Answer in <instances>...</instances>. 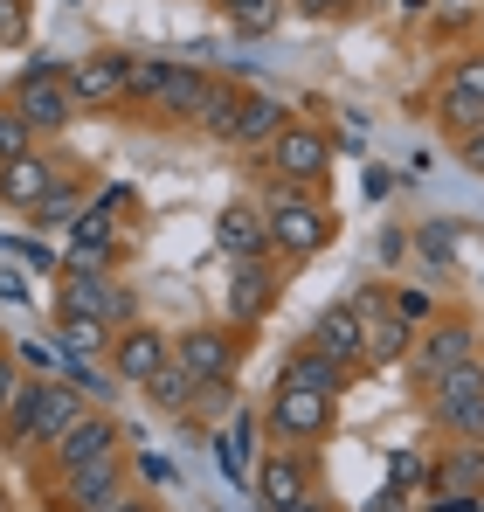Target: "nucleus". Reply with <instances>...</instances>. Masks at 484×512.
I'll return each instance as SVG.
<instances>
[{"instance_id": "1", "label": "nucleus", "mask_w": 484, "mask_h": 512, "mask_svg": "<svg viewBox=\"0 0 484 512\" xmlns=\"http://www.w3.org/2000/svg\"><path fill=\"white\" fill-rule=\"evenodd\" d=\"M83 409L90 402H83V388H70V381H21L7 395V409H0V436H7V450H49L56 436L77 429Z\"/></svg>"}, {"instance_id": "2", "label": "nucleus", "mask_w": 484, "mask_h": 512, "mask_svg": "<svg viewBox=\"0 0 484 512\" xmlns=\"http://www.w3.org/2000/svg\"><path fill=\"white\" fill-rule=\"evenodd\" d=\"M263 222H270V250L277 256H319L332 243V208L319 201V187H291V180H270L263 187Z\"/></svg>"}, {"instance_id": "3", "label": "nucleus", "mask_w": 484, "mask_h": 512, "mask_svg": "<svg viewBox=\"0 0 484 512\" xmlns=\"http://www.w3.org/2000/svg\"><path fill=\"white\" fill-rule=\"evenodd\" d=\"M7 104H14V118H21L28 132H63V125L77 118V90H70V63H56V56H28V70L14 77V90H7Z\"/></svg>"}, {"instance_id": "4", "label": "nucleus", "mask_w": 484, "mask_h": 512, "mask_svg": "<svg viewBox=\"0 0 484 512\" xmlns=\"http://www.w3.org/2000/svg\"><path fill=\"white\" fill-rule=\"evenodd\" d=\"M422 402H429V416L450 429L457 443H484V360H464V367L436 374L422 388Z\"/></svg>"}, {"instance_id": "5", "label": "nucleus", "mask_w": 484, "mask_h": 512, "mask_svg": "<svg viewBox=\"0 0 484 512\" xmlns=\"http://www.w3.org/2000/svg\"><path fill=\"white\" fill-rule=\"evenodd\" d=\"M464 360H478V333L464 326V319H422V333L408 340V374L429 388L436 374H450V367H464Z\"/></svg>"}, {"instance_id": "6", "label": "nucleus", "mask_w": 484, "mask_h": 512, "mask_svg": "<svg viewBox=\"0 0 484 512\" xmlns=\"http://www.w3.org/2000/svg\"><path fill=\"white\" fill-rule=\"evenodd\" d=\"M249 492H256V506H263V512H291L298 499H312V492H319V478H312V464L298 457V443H284V450L256 457Z\"/></svg>"}, {"instance_id": "7", "label": "nucleus", "mask_w": 484, "mask_h": 512, "mask_svg": "<svg viewBox=\"0 0 484 512\" xmlns=\"http://www.w3.org/2000/svg\"><path fill=\"white\" fill-rule=\"evenodd\" d=\"M270 429H277V443H319L325 429H332V395L298 388V381H277L270 388Z\"/></svg>"}, {"instance_id": "8", "label": "nucleus", "mask_w": 484, "mask_h": 512, "mask_svg": "<svg viewBox=\"0 0 484 512\" xmlns=\"http://www.w3.org/2000/svg\"><path fill=\"white\" fill-rule=\"evenodd\" d=\"M263 153H270V173L291 180V187H319L325 173H332V139L312 132V125H284Z\"/></svg>"}, {"instance_id": "9", "label": "nucleus", "mask_w": 484, "mask_h": 512, "mask_svg": "<svg viewBox=\"0 0 484 512\" xmlns=\"http://www.w3.org/2000/svg\"><path fill=\"white\" fill-rule=\"evenodd\" d=\"M70 90H77V111H118L132 97V56H118V49L77 56L70 63Z\"/></svg>"}, {"instance_id": "10", "label": "nucleus", "mask_w": 484, "mask_h": 512, "mask_svg": "<svg viewBox=\"0 0 484 512\" xmlns=\"http://www.w3.org/2000/svg\"><path fill=\"white\" fill-rule=\"evenodd\" d=\"M353 312H360V326H367V367H388V360H408V340H415V326H408L402 312L388 305V291H353L346 298Z\"/></svg>"}, {"instance_id": "11", "label": "nucleus", "mask_w": 484, "mask_h": 512, "mask_svg": "<svg viewBox=\"0 0 484 512\" xmlns=\"http://www.w3.org/2000/svg\"><path fill=\"white\" fill-rule=\"evenodd\" d=\"M63 312H83V319H104V326H132V291H118L104 270H63Z\"/></svg>"}, {"instance_id": "12", "label": "nucleus", "mask_w": 484, "mask_h": 512, "mask_svg": "<svg viewBox=\"0 0 484 512\" xmlns=\"http://www.w3.org/2000/svg\"><path fill=\"white\" fill-rule=\"evenodd\" d=\"M484 499V443H450L429 464V506H464Z\"/></svg>"}, {"instance_id": "13", "label": "nucleus", "mask_w": 484, "mask_h": 512, "mask_svg": "<svg viewBox=\"0 0 484 512\" xmlns=\"http://www.w3.org/2000/svg\"><path fill=\"white\" fill-rule=\"evenodd\" d=\"M118 443H125V429H118V416H104V409H83V416H77V429L49 443V464H56V471H83V464L111 457Z\"/></svg>"}, {"instance_id": "14", "label": "nucleus", "mask_w": 484, "mask_h": 512, "mask_svg": "<svg viewBox=\"0 0 484 512\" xmlns=\"http://www.w3.org/2000/svg\"><path fill=\"white\" fill-rule=\"evenodd\" d=\"M118 499H125V450H111V457H97L83 471H63V506L70 512H104Z\"/></svg>"}, {"instance_id": "15", "label": "nucleus", "mask_w": 484, "mask_h": 512, "mask_svg": "<svg viewBox=\"0 0 484 512\" xmlns=\"http://www.w3.org/2000/svg\"><path fill=\"white\" fill-rule=\"evenodd\" d=\"M173 360H180L187 374H201V381H236V333H222V326H187V333L173 340Z\"/></svg>"}, {"instance_id": "16", "label": "nucleus", "mask_w": 484, "mask_h": 512, "mask_svg": "<svg viewBox=\"0 0 484 512\" xmlns=\"http://www.w3.org/2000/svg\"><path fill=\"white\" fill-rule=\"evenodd\" d=\"M166 360H173V340L153 333V326H132V333H118V340H111V374H118L125 388H146Z\"/></svg>"}, {"instance_id": "17", "label": "nucleus", "mask_w": 484, "mask_h": 512, "mask_svg": "<svg viewBox=\"0 0 484 512\" xmlns=\"http://www.w3.org/2000/svg\"><path fill=\"white\" fill-rule=\"evenodd\" d=\"M305 346H319V353H332L339 367H367V326H360V312L353 305H325L319 319H312V333H305Z\"/></svg>"}, {"instance_id": "18", "label": "nucleus", "mask_w": 484, "mask_h": 512, "mask_svg": "<svg viewBox=\"0 0 484 512\" xmlns=\"http://www.w3.org/2000/svg\"><path fill=\"white\" fill-rule=\"evenodd\" d=\"M56 180H63V173H56V160H42V153L28 146V153H14V160H0V201L28 215V208H35V201H42V194H49Z\"/></svg>"}, {"instance_id": "19", "label": "nucleus", "mask_w": 484, "mask_h": 512, "mask_svg": "<svg viewBox=\"0 0 484 512\" xmlns=\"http://www.w3.org/2000/svg\"><path fill=\"white\" fill-rule=\"evenodd\" d=\"M215 243L229 256H277L270 250V222H263L256 201H229V208L215 215Z\"/></svg>"}, {"instance_id": "20", "label": "nucleus", "mask_w": 484, "mask_h": 512, "mask_svg": "<svg viewBox=\"0 0 484 512\" xmlns=\"http://www.w3.org/2000/svg\"><path fill=\"white\" fill-rule=\"evenodd\" d=\"M270 298H277V270H270V256H236V284H229V312H236L242 326H256V319L270 312Z\"/></svg>"}, {"instance_id": "21", "label": "nucleus", "mask_w": 484, "mask_h": 512, "mask_svg": "<svg viewBox=\"0 0 484 512\" xmlns=\"http://www.w3.org/2000/svg\"><path fill=\"white\" fill-rule=\"evenodd\" d=\"M208 70H194V63H173L166 70V84H160V97H153V111L160 118H173V125H194L201 118V104H208Z\"/></svg>"}, {"instance_id": "22", "label": "nucleus", "mask_w": 484, "mask_h": 512, "mask_svg": "<svg viewBox=\"0 0 484 512\" xmlns=\"http://www.w3.org/2000/svg\"><path fill=\"white\" fill-rule=\"evenodd\" d=\"M284 381H298V388H319V395H346L353 388V367H339L332 353H319V346H298L291 360H284Z\"/></svg>"}, {"instance_id": "23", "label": "nucleus", "mask_w": 484, "mask_h": 512, "mask_svg": "<svg viewBox=\"0 0 484 512\" xmlns=\"http://www.w3.org/2000/svg\"><path fill=\"white\" fill-rule=\"evenodd\" d=\"M215 464H222L229 485H249V478H256V416H249V409L215 436Z\"/></svg>"}, {"instance_id": "24", "label": "nucleus", "mask_w": 484, "mask_h": 512, "mask_svg": "<svg viewBox=\"0 0 484 512\" xmlns=\"http://www.w3.org/2000/svg\"><path fill=\"white\" fill-rule=\"evenodd\" d=\"M284 125H291V111H284L277 97H256V90H249V97H242V118H236V139H229V146H270Z\"/></svg>"}, {"instance_id": "25", "label": "nucleus", "mask_w": 484, "mask_h": 512, "mask_svg": "<svg viewBox=\"0 0 484 512\" xmlns=\"http://www.w3.org/2000/svg\"><path fill=\"white\" fill-rule=\"evenodd\" d=\"M83 208H90V201H83V180H56V187H49V194L28 208V222H35L42 236H56V229H77Z\"/></svg>"}, {"instance_id": "26", "label": "nucleus", "mask_w": 484, "mask_h": 512, "mask_svg": "<svg viewBox=\"0 0 484 512\" xmlns=\"http://www.w3.org/2000/svg\"><path fill=\"white\" fill-rule=\"evenodd\" d=\"M242 97H249L242 84H208V104H201V118H194V125H201L208 139H222V146H229V139H236V118H242Z\"/></svg>"}, {"instance_id": "27", "label": "nucleus", "mask_w": 484, "mask_h": 512, "mask_svg": "<svg viewBox=\"0 0 484 512\" xmlns=\"http://www.w3.org/2000/svg\"><path fill=\"white\" fill-rule=\"evenodd\" d=\"M436 118L464 139V132H478V125H484V97H471V90H457L450 77H443V90H436Z\"/></svg>"}, {"instance_id": "28", "label": "nucleus", "mask_w": 484, "mask_h": 512, "mask_svg": "<svg viewBox=\"0 0 484 512\" xmlns=\"http://www.w3.org/2000/svg\"><path fill=\"white\" fill-rule=\"evenodd\" d=\"M97 346H111V326L83 319V312H63V353H97Z\"/></svg>"}, {"instance_id": "29", "label": "nucleus", "mask_w": 484, "mask_h": 512, "mask_svg": "<svg viewBox=\"0 0 484 512\" xmlns=\"http://www.w3.org/2000/svg\"><path fill=\"white\" fill-rule=\"evenodd\" d=\"M166 70H173L166 56H132V97H125V104H146V111H153V97H160Z\"/></svg>"}, {"instance_id": "30", "label": "nucleus", "mask_w": 484, "mask_h": 512, "mask_svg": "<svg viewBox=\"0 0 484 512\" xmlns=\"http://www.w3.org/2000/svg\"><path fill=\"white\" fill-rule=\"evenodd\" d=\"M35 146V132L14 118V104H0V160H14V153H28Z\"/></svg>"}, {"instance_id": "31", "label": "nucleus", "mask_w": 484, "mask_h": 512, "mask_svg": "<svg viewBox=\"0 0 484 512\" xmlns=\"http://www.w3.org/2000/svg\"><path fill=\"white\" fill-rule=\"evenodd\" d=\"M28 42V0H0V49Z\"/></svg>"}, {"instance_id": "32", "label": "nucleus", "mask_w": 484, "mask_h": 512, "mask_svg": "<svg viewBox=\"0 0 484 512\" xmlns=\"http://www.w3.org/2000/svg\"><path fill=\"white\" fill-rule=\"evenodd\" d=\"M388 305L402 312L408 326H422V319H429V291H408V284H402V291H388Z\"/></svg>"}, {"instance_id": "33", "label": "nucleus", "mask_w": 484, "mask_h": 512, "mask_svg": "<svg viewBox=\"0 0 484 512\" xmlns=\"http://www.w3.org/2000/svg\"><path fill=\"white\" fill-rule=\"evenodd\" d=\"M277 21H284V0H270V7H256V14H242L236 28H242V35H270Z\"/></svg>"}, {"instance_id": "34", "label": "nucleus", "mask_w": 484, "mask_h": 512, "mask_svg": "<svg viewBox=\"0 0 484 512\" xmlns=\"http://www.w3.org/2000/svg\"><path fill=\"white\" fill-rule=\"evenodd\" d=\"M450 84H457V90H471V97H484V56L457 63V70H450Z\"/></svg>"}, {"instance_id": "35", "label": "nucleus", "mask_w": 484, "mask_h": 512, "mask_svg": "<svg viewBox=\"0 0 484 512\" xmlns=\"http://www.w3.org/2000/svg\"><path fill=\"white\" fill-rule=\"evenodd\" d=\"M305 21H332V14H346V7H360V0H291Z\"/></svg>"}, {"instance_id": "36", "label": "nucleus", "mask_w": 484, "mask_h": 512, "mask_svg": "<svg viewBox=\"0 0 484 512\" xmlns=\"http://www.w3.org/2000/svg\"><path fill=\"white\" fill-rule=\"evenodd\" d=\"M457 146H464V167H471V173H484V125H478V132H464Z\"/></svg>"}, {"instance_id": "37", "label": "nucleus", "mask_w": 484, "mask_h": 512, "mask_svg": "<svg viewBox=\"0 0 484 512\" xmlns=\"http://www.w3.org/2000/svg\"><path fill=\"white\" fill-rule=\"evenodd\" d=\"M14 250H21L28 270H56V250H42V243H14Z\"/></svg>"}, {"instance_id": "38", "label": "nucleus", "mask_w": 484, "mask_h": 512, "mask_svg": "<svg viewBox=\"0 0 484 512\" xmlns=\"http://www.w3.org/2000/svg\"><path fill=\"white\" fill-rule=\"evenodd\" d=\"M14 388H21V367H14V353H0V409H7Z\"/></svg>"}, {"instance_id": "39", "label": "nucleus", "mask_w": 484, "mask_h": 512, "mask_svg": "<svg viewBox=\"0 0 484 512\" xmlns=\"http://www.w3.org/2000/svg\"><path fill=\"white\" fill-rule=\"evenodd\" d=\"M422 250L436 256V263H450V229H422Z\"/></svg>"}, {"instance_id": "40", "label": "nucleus", "mask_w": 484, "mask_h": 512, "mask_svg": "<svg viewBox=\"0 0 484 512\" xmlns=\"http://www.w3.org/2000/svg\"><path fill=\"white\" fill-rule=\"evenodd\" d=\"M215 7H222L229 21H242V14H256V7H270V0H215Z\"/></svg>"}, {"instance_id": "41", "label": "nucleus", "mask_w": 484, "mask_h": 512, "mask_svg": "<svg viewBox=\"0 0 484 512\" xmlns=\"http://www.w3.org/2000/svg\"><path fill=\"white\" fill-rule=\"evenodd\" d=\"M104 512H153V499H139V492H125L118 506H104Z\"/></svg>"}, {"instance_id": "42", "label": "nucleus", "mask_w": 484, "mask_h": 512, "mask_svg": "<svg viewBox=\"0 0 484 512\" xmlns=\"http://www.w3.org/2000/svg\"><path fill=\"white\" fill-rule=\"evenodd\" d=\"M291 512H339V506H332V499H319V492H312V499H298V506H291Z\"/></svg>"}, {"instance_id": "43", "label": "nucleus", "mask_w": 484, "mask_h": 512, "mask_svg": "<svg viewBox=\"0 0 484 512\" xmlns=\"http://www.w3.org/2000/svg\"><path fill=\"white\" fill-rule=\"evenodd\" d=\"M443 7V21H457V14H471V0H436Z\"/></svg>"}, {"instance_id": "44", "label": "nucleus", "mask_w": 484, "mask_h": 512, "mask_svg": "<svg viewBox=\"0 0 484 512\" xmlns=\"http://www.w3.org/2000/svg\"><path fill=\"white\" fill-rule=\"evenodd\" d=\"M429 7H436V0H402V14H429Z\"/></svg>"}, {"instance_id": "45", "label": "nucleus", "mask_w": 484, "mask_h": 512, "mask_svg": "<svg viewBox=\"0 0 484 512\" xmlns=\"http://www.w3.org/2000/svg\"><path fill=\"white\" fill-rule=\"evenodd\" d=\"M0 512H7V492H0Z\"/></svg>"}, {"instance_id": "46", "label": "nucleus", "mask_w": 484, "mask_h": 512, "mask_svg": "<svg viewBox=\"0 0 484 512\" xmlns=\"http://www.w3.org/2000/svg\"><path fill=\"white\" fill-rule=\"evenodd\" d=\"M153 512H160V506H153Z\"/></svg>"}]
</instances>
